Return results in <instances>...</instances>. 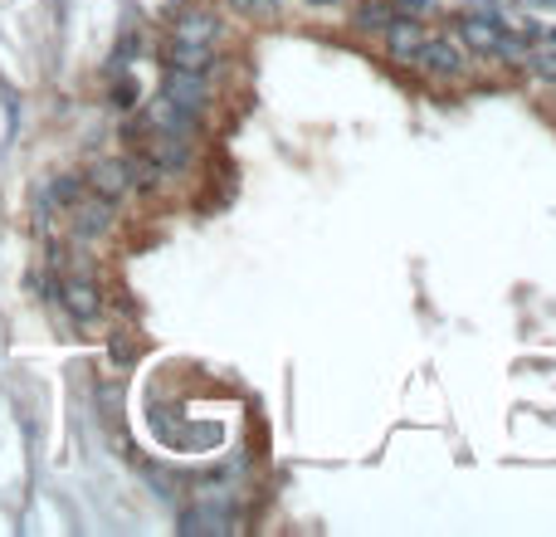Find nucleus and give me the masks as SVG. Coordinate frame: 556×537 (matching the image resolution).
<instances>
[{"mask_svg":"<svg viewBox=\"0 0 556 537\" xmlns=\"http://www.w3.org/2000/svg\"><path fill=\"white\" fill-rule=\"evenodd\" d=\"M454 29H458V39H464L474 54H493V59H507V64H522V54H527V39L513 35L493 10H488V15L483 10H468V15H458Z\"/></svg>","mask_w":556,"mask_h":537,"instance_id":"1","label":"nucleus"},{"mask_svg":"<svg viewBox=\"0 0 556 537\" xmlns=\"http://www.w3.org/2000/svg\"><path fill=\"white\" fill-rule=\"evenodd\" d=\"M161 98L176 107H185V113H205V103H210V88H205V74H185V68H166L161 78Z\"/></svg>","mask_w":556,"mask_h":537,"instance_id":"2","label":"nucleus"},{"mask_svg":"<svg viewBox=\"0 0 556 537\" xmlns=\"http://www.w3.org/2000/svg\"><path fill=\"white\" fill-rule=\"evenodd\" d=\"M59 303H64V312L74 322H93L103 312V293H98V283L88 273H74V279L59 283Z\"/></svg>","mask_w":556,"mask_h":537,"instance_id":"3","label":"nucleus"},{"mask_svg":"<svg viewBox=\"0 0 556 537\" xmlns=\"http://www.w3.org/2000/svg\"><path fill=\"white\" fill-rule=\"evenodd\" d=\"M88 181V191L93 195H103V201H122L127 191H132V171H127V162H117V156H107V162H98L93 171L83 176Z\"/></svg>","mask_w":556,"mask_h":537,"instance_id":"4","label":"nucleus"},{"mask_svg":"<svg viewBox=\"0 0 556 537\" xmlns=\"http://www.w3.org/2000/svg\"><path fill=\"white\" fill-rule=\"evenodd\" d=\"M415 64L429 68V74H439V78H454V74H464V49H458L454 39H429V35H425V44H419Z\"/></svg>","mask_w":556,"mask_h":537,"instance_id":"5","label":"nucleus"},{"mask_svg":"<svg viewBox=\"0 0 556 537\" xmlns=\"http://www.w3.org/2000/svg\"><path fill=\"white\" fill-rule=\"evenodd\" d=\"M171 39L176 44H215L220 39V20L210 10H185L171 20Z\"/></svg>","mask_w":556,"mask_h":537,"instance_id":"6","label":"nucleus"},{"mask_svg":"<svg viewBox=\"0 0 556 537\" xmlns=\"http://www.w3.org/2000/svg\"><path fill=\"white\" fill-rule=\"evenodd\" d=\"M380 35H386V44H390V59H400V64H410V59L419 54V44H425V29H419L415 15H396Z\"/></svg>","mask_w":556,"mask_h":537,"instance_id":"7","label":"nucleus"},{"mask_svg":"<svg viewBox=\"0 0 556 537\" xmlns=\"http://www.w3.org/2000/svg\"><path fill=\"white\" fill-rule=\"evenodd\" d=\"M107 225H113V201L93 195V201L74 205V234L78 240H98V234H107Z\"/></svg>","mask_w":556,"mask_h":537,"instance_id":"8","label":"nucleus"},{"mask_svg":"<svg viewBox=\"0 0 556 537\" xmlns=\"http://www.w3.org/2000/svg\"><path fill=\"white\" fill-rule=\"evenodd\" d=\"M166 68H185V74H215V44H166Z\"/></svg>","mask_w":556,"mask_h":537,"instance_id":"9","label":"nucleus"},{"mask_svg":"<svg viewBox=\"0 0 556 537\" xmlns=\"http://www.w3.org/2000/svg\"><path fill=\"white\" fill-rule=\"evenodd\" d=\"M234 517L230 513H215V508H185L181 517H176V533L195 537V533H234Z\"/></svg>","mask_w":556,"mask_h":537,"instance_id":"10","label":"nucleus"},{"mask_svg":"<svg viewBox=\"0 0 556 537\" xmlns=\"http://www.w3.org/2000/svg\"><path fill=\"white\" fill-rule=\"evenodd\" d=\"M83 191H88L83 176H54V181L44 186V201H49V205H64V210H74V205L83 201Z\"/></svg>","mask_w":556,"mask_h":537,"instance_id":"11","label":"nucleus"},{"mask_svg":"<svg viewBox=\"0 0 556 537\" xmlns=\"http://www.w3.org/2000/svg\"><path fill=\"white\" fill-rule=\"evenodd\" d=\"M522 68H527V74H536L542 84H556V44H552V39H546V49H527Z\"/></svg>","mask_w":556,"mask_h":537,"instance_id":"12","label":"nucleus"},{"mask_svg":"<svg viewBox=\"0 0 556 537\" xmlns=\"http://www.w3.org/2000/svg\"><path fill=\"white\" fill-rule=\"evenodd\" d=\"M396 20V10H390V0H366V5L357 10V25L371 29V35H380V29Z\"/></svg>","mask_w":556,"mask_h":537,"instance_id":"13","label":"nucleus"},{"mask_svg":"<svg viewBox=\"0 0 556 537\" xmlns=\"http://www.w3.org/2000/svg\"><path fill=\"white\" fill-rule=\"evenodd\" d=\"M137 98H142V88H137V78H117L113 84V107H137Z\"/></svg>","mask_w":556,"mask_h":537,"instance_id":"14","label":"nucleus"},{"mask_svg":"<svg viewBox=\"0 0 556 537\" xmlns=\"http://www.w3.org/2000/svg\"><path fill=\"white\" fill-rule=\"evenodd\" d=\"M137 49H142V39H137L132 29H127V35L117 39V49H113V74H117V68H127V64H132V54H137Z\"/></svg>","mask_w":556,"mask_h":537,"instance_id":"15","label":"nucleus"},{"mask_svg":"<svg viewBox=\"0 0 556 537\" xmlns=\"http://www.w3.org/2000/svg\"><path fill=\"white\" fill-rule=\"evenodd\" d=\"M107 357H113L117 367H127V361H137V342H132V337H122V332H117V337L107 342Z\"/></svg>","mask_w":556,"mask_h":537,"instance_id":"16","label":"nucleus"},{"mask_svg":"<svg viewBox=\"0 0 556 537\" xmlns=\"http://www.w3.org/2000/svg\"><path fill=\"white\" fill-rule=\"evenodd\" d=\"M390 10H396V15H429L435 0H390Z\"/></svg>","mask_w":556,"mask_h":537,"instance_id":"17","label":"nucleus"},{"mask_svg":"<svg viewBox=\"0 0 556 537\" xmlns=\"http://www.w3.org/2000/svg\"><path fill=\"white\" fill-rule=\"evenodd\" d=\"M240 15H273V0H230Z\"/></svg>","mask_w":556,"mask_h":537,"instance_id":"18","label":"nucleus"},{"mask_svg":"<svg viewBox=\"0 0 556 537\" xmlns=\"http://www.w3.org/2000/svg\"><path fill=\"white\" fill-rule=\"evenodd\" d=\"M308 5H337V0H308Z\"/></svg>","mask_w":556,"mask_h":537,"instance_id":"19","label":"nucleus"}]
</instances>
